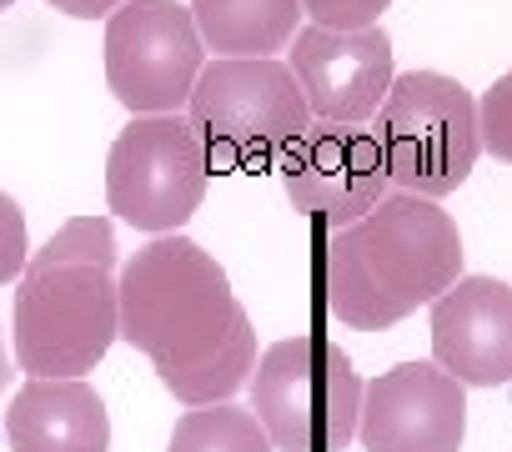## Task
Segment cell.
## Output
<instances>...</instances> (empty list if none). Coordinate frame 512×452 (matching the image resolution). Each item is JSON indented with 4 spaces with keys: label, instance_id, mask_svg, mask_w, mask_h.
<instances>
[{
    "label": "cell",
    "instance_id": "6da1fadb",
    "mask_svg": "<svg viewBox=\"0 0 512 452\" xmlns=\"http://www.w3.org/2000/svg\"><path fill=\"white\" fill-rule=\"evenodd\" d=\"M121 337L151 357L161 387L186 402H226L256 372V332L231 277L191 237L141 247L121 272Z\"/></svg>",
    "mask_w": 512,
    "mask_h": 452
},
{
    "label": "cell",
    "instance_id": "7a4b0ae2",
    "mask_svg": "<svg viewBox=\"0 0 512 452\" xmlns=\"http://www.w3.org/2000/svg\"><path fill=\"white\" fill-rule=\"evenodd\" d=\"M462 277L457 221L412 191H392L362 221L327 232L317 282L337 322L357 332H387L417 307L437 302Z\"/></svg>",
    "mask_w": 512,
    "mask_h": 452
},
{
    "label": "cell",
    "instance_id": "3957f363",
    "mask_svg": "<svg viewBox=\"0 0 512 452\" xmlns=\"http://www.w3.org/2000/svg\"><path fill=\"white\" fill-rule=\"evenodd\" d=\"M16 362L31 377H86L121 337L116 226L106 216H71L31 252L11 302Z\"/></svg>",
    "mask_w": 512,
    "mask_h": 452
},
{
    "label": "cell",
    "instance_id": "277c9868",
    "mask_svg": "<svg viewBox=\"0 0 512 452\" xmlns=\"http://www.w3.org/2000/svg\"><path fill=\"white\" fill-rule=\"evenodd\" d=\"M186 121L201 136L216 176H256L282 166V156L312 131L307 96L277 56L211 61L186 101Z\"/></svg>",
    "mask_w": 512,
    "mask_h": 452
},
{
    "label": "cell",
    "instance_id": "5b68a950",
    "mask_svg": "<svg viewBox=\"0 0 512 452\" xmlns=\"http://www.w3.org/2000/svg\"><path fill=\"white\" fill-rule=\"evenodd\" d=\"M251 412L277 452H342L357 437L362 377L327 337H287L256 357Z\"/></svg>",
    "mask_w": 512,
    "mask_h": 452
},
{
    "label": "cell",
    "instance_id": "8992f818",
    "mask_svg": "<svg viewBox=\"0 0 512 452\" xmlns=\"http://www.w3.org/2000/svg\"><path fill=\"white\" fill-rule=\"evenodd\" d=\"M377 146L392 176V191L412 196H447L457 191L482 151L477 101L462 81L442 71H407L387 86L377 106Z\"/></svg>",
    "mask_w": 512,
    "mask_h": 452
},
{
    "label": "cell",
    "instance_id": "52a82bcc",
    "mask_svg": "<svg viewBox=\"0 0 512 452\" xmlns=\"http://www.w3.org/2000/svg\"><path fill=\"white\" fill-rule=\"evenodd\" d=\"M211 166L186 116H131L106 156V206L136 232L171 237L196 216Z\"/></svg>",
    "mask_w": 512,
    "mask_h": 452
},
{
    "label": "cell",
    "instance_id": "ba28073f",
    "mask_svg": "<svg viewBox=\"0 0 512 452\" xmlns=\"http://www.w3.org/2000/svg\"><path fill=\"white\" fill-rule=\"evenodd\" d=\"M206 71V41L181 0H126L106 16V86L131 116H181Z\"/></svg>",
    "mask_w": 512,
    "mask_h": 452
},
{
    "label": "cell",
    "instance_id": "9c48e42d",
    "mask_svg": "<svg viewBox=\"0 0 512 452\" xmlns=\"http://www.w3.org/2000/svg\"><path fill=\"white\" fill-rule=\"evenodd\" d=\"M277 171H282L292 211L322 226V232H342V226L362 221L392 196L382 146L362 126L312 121V131L282 156Z\"/></svg>",
    "mask_w": 512,
    "mask_h": 452
},
{
    "label": "cell",
    "instance_id": "30bf717a",
    "mask_svg": "<svg viewBox=\"0 0 512 452\" xmlns=\"http://www.w3.org/2000/svg\"><path fill=\"white\" fill-rule=\"evenodd\" d=\"M287 51H292L287 66L307 96L312 121H327V126H362L367 116H377L387 86L397 81L392 41L382 26H367V31L302 26Z\"/></svg>",
    "mask_w": 512,
    "mask_h": 452
},
{
    "label": "cell",
    "instance_id": "8fae6325",
    "mask_svg": "<svg viewBox=\"0 0 512 452\" xmlns=\"http://www.w3.org/2000/svg\"><path fill=\"white\" fill-rule=\"evenodd\" d=\"M357 437L367 452H457L467 437V392L437 362H402L362 392Z\"/></svg>",
    "mask_w": 512,
    "mask_h": 452
},
{
    "label": "cell",
    "instance_id": "7c38bea8",
    "mask_svg": "<svg viewBox=\"0 0 512 452\" xmlns=\"http://www.w3.org/2000/svg\"><path fill=\"white\" fill-rule=\"evenodd\" d=\"M432 352L462 387L512 382V287L497 277H457L432 302Z\"/></svg>",
    "mask_w": 512,
    "mask_h": 452
},
{
    "label": "cell",
    "instance_id": "4fadbf2b",
    "mask_svg": "<svg viewBox=\"0 0 512 452\" xmlns=\"http://www.w3.org/2000/svg\"><path fill=\"white\" fill-rule=\"evenodd\" d=\"M11 452H106L111 417L86 377H31L6 412Z\"/></svg>",
    "mask_w": 512,
    "mask_h": 452
},
{
    "label": "cell",
    "instance_id": "5bb4252c",
    "mask_svg": "<svg viewBox=\"0 0 512 452\" xmlns=\"http://www.w3.org/2000/svg\"><path fill=\"white\" fill-rule=\"evenodd\" d=\"M302 0H191V21L221 61H262L292 46Z\"/></svg>",
    "mask_w": 512,
    "mask_h": 452
},
{
    "label": "cell",
    "instance_id": "9a60e30c",
    "mask_svg": "<svg viewBox=\"0 0 512 452\" xmlns=\"http://www.w3.org/2000/svg\"><path fill=\"white\" fill-rule=\"evenodd\" d=\"M166 452H277L256 412L231 402H206L176 417Z\"/></svg>",
    "mask_w": 512,
    "mask_h": 452
},
{
    "label": "cell",
    "instance_id": "2e32d148",
    "mask_svg": "<svg viewBox=\"0 0 512 452\" xmlns=\"http://www.w3.org/2000/svg\"><path fill=\"white\" fill-rule=\"evenodd\" d=\"M477 131H482V151H492L497 161L512 166V71H502L482 101H477Z\"/></svg>",
    "mask_w": 512,
    "mask_h": 452
},
{
    "label": "cell",
    "instance_id": "e0dca14e",
    "mask_svg": "<svg viewBox=\"0 0 512 452\" xmlns=\"http://www.w3.org/2000/svg\"><path fill=\"white\" fill-rule=\"evenodd\" d=\"M31 262V237H26V211L16 206V196L0 191V287L21 282Z\"/></svg>",
    "mask_w": 512,
    "mask_h": 452
},
{
    "label": "cell",
    "instance_id": "ac0fdd59",
    "mask_svg": "<svg viewBox=\"0 0 512 452\" xmlns=\"http://www.w3.org/2000/svg\"><path fill=\"white\" fill-rule=\"evenodd\" d=\"M387 6L392 0H302L312 26H327V31H367L382 21Z\"/></svg>",
    "mask_w": 512,
    "mask_h": 452
},
{
    "label": "cell",
    "instance_id": "d6986e66",
    "mask_svg": "<svg viewBox=\"0 0 512 452\" xmlns=\"http://www.w3.org/2000/svg\"><path fill=\"white\" fill-rule=\"evenodd\" d=\"M46 6H56L76 21H96V16H111L116 6H126V0H46Z\"/></svg>",
    "mask_w": 512,
    "mask_h": 452
},
{
    "label": "cell",
    "instance_id": "ffe728a7",
    "mask_svg": "<svg viewBox=\"0 0 512 452\" xmlns=\"http://www.w3.org/2000/svg\"><path fill=\"white\" fill-rule=\"evenodd\" d=\"M6 382H11V362H6V342H0V392H6Z\"/></svg>",
    "mask_w": 512,
    "mask_h": 452
},
{
    "label": "cell",
    "instance_id": "44dd1931",
    "mask_svg": "<svg viewBox=\"0 0 512 452\" xmlns=\"http://www.w3.org/2000/svg\"><path fill=\"white\" fill-rule=\"evenodd\" d=\"M11 6H16V0H0V11H11Z\"/></svg>",
    "mask_w": 512,
    "mask_h": 452
}]
</instances>
